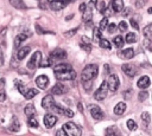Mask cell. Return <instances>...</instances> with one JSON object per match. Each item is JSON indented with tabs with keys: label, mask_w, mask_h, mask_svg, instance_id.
<instances>
[{
	"label": "cell",
	"mask_w": 152,
	"mask_h": 136,
	"mask_svg": "<svg viewBox=\"0 0 152 136\" xmlns=\"http://www.w3.org/2000/svg\"><path fill=\"white\" fill-rule=\"evenodd\" d=\"M51 92H52L53 95H57V96L64 95L65 92H68V88H66L65 85H63L62 83H57V84H55V85L52 86Z\"/></svg>",
	"instance_id": "7c38bea8"
},
{
	"label": "cell",
	"mask_w": 152,
	"mask_h": 136,
	"mask_svg": "<svg viewBox=\"0 0 152 136\" xmlns=\"http://www.w3.org/2000/svg\"><path fill=\"white\" fill-rule=\"evenodd\" d=\"M6 99V92L4 89H0V102H4Z\"/></svg>",
	"instance_id": "681fc988"
},
{
	"label": "cell",
	"mask_w": 152,
	"mask_h": 136,
	"mask_svg": "<svg viewBox=\"0 0 152 136\" xmlns=\"http://www.w3.org/2000/svg\"><path fill=\"white\" fill-rule=\"evenodd\" d=\"M113 41H114V45H115L116 47H119V48H120V47H122V46H124V43H125L121 35H118V37H115Z\"/></svg>",
	"instance_id": "1f68e13d"
},
{
	"label": "cell",
	"mask_w": 152,
	"mask_h": 136,
	"mask_svg": "<svg viewBox=\"0 0 152 136\" xmlns=\"http://www.w3.org/2000/svg\"><path fill=\"white\" fill-rule=\"evenodd\" d=\"M63 115H64V116H66V117H72V116H74V112H72L70 109L64 108V110H63Z\"/></svg>",
	"instance_id": "f6af8a7d"
},
{
	"label": "cell",
	"mask_w": 152,
	"mask_h": 136,
	"mask_svg": "<svg viewBox=\"0 0 152 136\" xmlns=\"http://www.w3.org/2000/svg\"><path fill=\"white\" fill-rule=\"evenodd\" d=\"M36 31H37V33H39V34H44V33H51V34H53V32H50V31H45V30H43L38 24L36 25Z\"/></svg>",
	"instance_id": "60d3db41"
},
{
	"label": "cell",
	"mask_w": 152,
	"mask_h": 136,
	"mask_svg": "<svg viewBox=\"0 0 152 136\" xmlns=\"http://www.w3.org/2000/svg\"><path fill=\"white\" fill-rule=\"evenodd\" d=\"M90 4H91L93 6H96V4H97V0H90Z\"/></svg>",
	"instance_id": "6f0895ef"
},
{
	"label": "cell",
	"mask_w": 152,
	"mask_h": 136,
	"mask_svg": "<svg viewBox=\"0 0 152 136\" xmlns=\"http://www.w3.org/2000/svg\"><path fill=\"white\" fill-rule=\"evenodd\" d=\"M78 110L80 111H83V108H82V104L81 103H78Z\"/></svg>",
	"instance_id": "94428289"
},
{
	"label": "cell",
	"mask_w": 152,
	"mask_h": 136,
	"mask_svg": "<svg viewBox=\"0 0 152 136\" xmlns=\"http://www.w3.org/2000/svg\"><path fill=\"white\" fill-rule=\"evenodd\" d=\"M141 121L144 122V125H145V127H147V125L150 124V122H151V116H150V114H148L147 111H144V112L141 114Z\"/></svg>",
	"instance_id": "f546056e"
},
{
	"label": "cell",
	"mask_w": 152,
	"mask_h": 136,
	"mask_svg": "<svg viewBox=\"0 0 152 136\" xmlns=\"http://www.w3.org/2000/svg\"><path fill=\"white\" fill-rule=\"evenodd\" d=\"M68 4H69L68 0H53L50 2V7L52 11H59L63 9Z\"/></svg>",
	"instance_id": "30bf717a"
},
{
	"label": "cell",
	"mask_w": 152,
	"mask_h": 136,
	"mask_svg": "<svg viewBox=\"0 0 152 136\" xmlns=\"http://www.w3.org/2000/svg\"><path fill=\"white\" fill-rule=\"evenodd\" d=\"M69 69H72L70 64H66V63H62V64H57V65L53 67V72L64 71V70H69Z\"/></svg>",
	"instance_id": "cb8c5ba5"
},
{
	"label": "cell",
	"mask_w": 152,
	"mask_h": 136,
	"mask_svg": "<svg viewBox=\"0 0 152 136\" xmlns=\"http://www.w3.org/2000/svg\"><path fill=\"white\" fill-rule=\"evenodd\" d=\"M135 40H137V35H135L134 32H128V33L126 34V38H125V41H126V43L132 44V43H134Z\"/></svg>",
	"instance_id": "f1b7e54d"
},
{
	"label": "cell",
	"mask_w": 152,
	"mask_h": 136,
	"mask_svg": "<svg viewBox=\"0 0 152 136\" xmlns=\"http://www.w3.org/2000/svg\"><path fill=\"white\" fill-rule=\"evenodd\" d=\"M4 64V52H2V50H1V47H0V66Z\"/></svg>",
	"instance_id": "816d5d0a"
},
{
	"label": "cell",
	"mask_w": 152,
	"mask_h": 136,
	"mask_svg": "<svg viewBox=\"0 0 152 136\" xmlns=\"http://www.w3.org/2000/svg\"><path fill=\"white\" fill-rule=\"evenodd\" d=\"M147 2V0H137L135 1V7L137 8H141L145 6V4Z\"/></svg>",
	"instance_id": "7bdbcfd3"
},
{
	"label": "cell",
	"mask_w": 152,
	"mask_h": 136,
	"mask_svg": "<svg viewBox=\"0 0 152 136\" xmlns=\"http://www.w3.org/2000/svg\"><path fill=\"white\" fill-rule=\"evenodd\" d=\"M126 104L124 102H119L115 106H114V114L115 115H122L125 111H126Z\"/></svg>",
	"instance_id": "d6986e66"
},
{
	"label": "cell",
	"mask_w": 152,
	"mask_h": 136,
	"mask_svg": "<svg viewBox=\"0 0 152 136\" xmlns=\"http://www.w3.org/2000/svg\"><path fill=\"white\" fill-rule=\"evenodd\" d=\"M91 17H93V12H91V8H88V7H86V9L83 11V20L84 21H89V20H91Z\"/></svg>",
	"instance_id": "484cf974"
},
{
	"label": "cell",
	"mask_w": 152,
	"mask_h": 136,
	"mask_svg": "<svg viewBox=\"0 0 152 136\" xmlns=\"http://www.w3.org/2000/svg\"><path fill=\"white\" fill-rule=\"evenodd\" d=\"M40 61H42V52H40V51H36V52L31 56L30 60L27 61V67H28L30 70H33V69H36L37 66H39Z\"/></svg>",
	"instance_id": "277c9868"
},
{
	"label": "cell",
	"mask_w": 152,
	"mask_h": 136,
	"mask_svg": "<svg viewBox=\"0 0 152 136\" xmlns=\"http://www.w3.org/2000/svg\"><path fill=\"white\" fill-rule=\"evenodd\" d=\"M129 22H131V26H132L134 30H137V31L139 30V25H138V22H137L134 19H131V20H129Z\"/></svg>",
	"instance_id": "7dc6e473"
},
{
	"label": "cell",
	"mask_w": 152,
	"mask_h": 136,
	"mask_svg": "<svg viewBox=\"0 0 152 136\" xmlns=\"http://www.w3.org/2000/svg\"><path fill=\"white\" fill-rule=\"evenodd\" d=\"M48 1H49V2H51V1H53V0H48Z\"/></svg>",
	"instance_id": "6125c7cd"
},
{
	"label": "cell",
	"mask_w": 152,
	"mask_h": 136,
	"mask_svg": "<svg viewBox=\"0 0 152 136\" xmlns=\"http://www.w3.org/2000/svg\"><path fill=\"white\" fill-rule=\"evenodd\" d=\"M86 7H87V5H86V4H81V5H80V7H78L80 12H83V11L86 9Z\"/></svg>",
	"instance_id": "db71d44e"
},
{
	"label": "cell",
	"mask_w": 152,
	"mask_h": 136,
	"mask_svg": "<svg viewBox=\"0 0 152 136\" xmlns=\"http://www.w3.org/2000/svg\"><path fill=\"white\" fill-rule=\"evenodd\" d=\"M107 28H108V33H113L115 30H116V25L115 24H108V26H107Z\"/></svg>",
	"instance_id": "bcb514c9"
},
{
	"label": "cell",
	"mask_w": 152,
	"mask_h": 136,
	"mask_svg": "<svg viewBox=\"0 0 152 136\" xmlns=\"http://www.w3.org/2000/svg\"><path fill=\"white\" fill-rule=\"evenodd\" d=\"M107 26H108V19H107V18H103V19L100 21V30H101V31H104V30L107 28Z\"/></svg>",
	"instance_id": "8d00e7d4"
},
{
	"label": "cell",
	"mask_w": 152,
	"mask_h": 136,
	"mask_svg": "<svg viewBox=\"0 0 152 136\" xmlns=\"http://www.w3.org/2000/svg\"><path fill=\"white\" fill-rule=\"evenodd\" d=\"M121 11H122V14H124L125 17H127V15L129 14V11H131V8H128V7H127V8H125V9L122 8Z\"/></svg>",
	"instance_id": "f907efd6"
},
{
	"label": "cell",
	"mask_w": 152,
	"mask_h": 136,
	"mask_svg": "<svg viewBox=\"0 0 152 136\" xmlns=\"http://www.w3.org/2000/svg\"><path fill=\"white\" fill-rule=\"evenodd\" d=\"M49 82H50L49 77L45 76V75H40V76H38L36 78V84H37V86L39 89H46L48 85H49Z\"/></svg>",
	"instance_id": "8fae6325"
},
{
	"label": "cell",
	"mask_w": 152,
	"mask_h": 136,
	"mask_svg": "<svg viewBox=\"0 0 152 136\" xmlns=\"http://www.w3.org/2000/svg\"><path fill=\"white\" fill-rule=\"evenodd\" d=\"M10 4L17 9H26V5L23 0H10Z\"/></svg>",
	"instance_id": "44dd1931"
},
{
	"label": "cell",
	"mask_w": 152,
	"mask_h": 136,
	"mask_svg": "<svg viewBox=\"0 0 152 136\" xmlns=\"http://www.w3.org/2000/svg\"><path fill=\"white\" fill-rule=\"evenodd\" d=\"M30 51H31V48H30V46H24V47H21V48H19L18 50V52H17V59L20 61V60H23L28 53H30Z\"/></svg>",
	"instance_id": "e0dca14e"
},
{
	"label": "cell",
	"mask_w": 152,
	"mask_h": 136,
	"mask_svg": "<svg viewBox=\"0 0 152 136\" xmlns=\"http://www.w3.org/2000/svg\"><path fill=\"white\" fill-rule=\"evenodd\" d=\"M119 56H120L121 58L131 59V58H133V56H134V50H133V48H131V47H128V48L124 50L122 52H120V53H119Z\"/></svg>",
	"instance_id": "ffe728a7"
},
{
	"label": "cell",
	"mask_w": 152,
	"mask_h": 136,
	"mask_svg": "<svg viewBox=\"0 0 152 136\" xmlns=\"http://www.w3.org/2000/svg\"><path fill=\"white\" fill-rule=\"evenodd\" d=\"M115 132H116V130H115L114 127H110V128H108V129L106 130V134H107V135H114Z\"/></svg>",
	"instance_id": "c3c4849f"
},
{
	"label": "cell",
	"mask_w": 152,
	"mask_h": 136,
	"mask_svg": "<svg viewBox=\"0 0 152 136\" xmlns=\"http://www.w3.org/2000/svg\"><path fill=\"white\" fill-rule=\"evenodd\" d=\"M57 122V117L53 114H46L44 116V124L46 128H52Z\"/></svg>",
	"instance_id": "4fadbf2b"
},
{
	"label": "cell",
	"mask_w": 152,
	"mask_h": 136,
	"mask_svg": "<svg viewBox=\"0 0 152 136\" xmlns=\"http://www.w3.org/2000/svg\"><path fill=\"white\" fill-rule=\"evenodd\" d=\"M127 128H128L129 130H135V129L138 128L137 122L133 121V119H128V121H127Z\"/></svg>",
	"instance_id": "d590c367"
},
{
	"label": "cell",
	"mask_w": 152,
	"mask_h": 136,
	"mask_svg": "<svg viewBox=\"0 0 152 136\" xmlns=\"http://www.w3.org/2000/svg\"><path fill=\"white\" fill-rule=\"evenodd\" d=\"M121 70H122L128 77H134V76H137V73H138V70H137V67H135L133 64H124V65L121 66Z\"/></svg>",
	"instance_id": "9c48e42d"
},
{
	"label": "cell",
	"mask_w": 152,
	"mask_h": 136,
	"mask_svg": "<svg viewBox=\"0 0 152 136\" xmlns=\"http://www.w3.org/2000/svg\"><path fill=\"white\" fill-rule=\"evenodd\" d=\"M147 97H148V93H147L146 91H140V92H139V95H138V98H139V101H140V102H144Z\"/></svg>",
	"instance_id": "f35d334b"
},
{
	"label": "cell",
	"mask_w": 152,
	"mask_h": 136,
	"mask_svg": "<svg viewBox=\"0 0 152 136\" xmlns=\"http://www.w3.org/2000/svg\"><path fill=\"white\" fill-rule=\"evenodd\" d=\"M27 124H28V127H31V128H38V127H39L38 119H37L36 117H33V116H30V117H28Z\"/></svg>",
	"instance_id": "4dcf8cb0"
},
{
	"label": "cell",
	"mask_w": 152,
	"mask_h": 136,
	"mask_svg": "<svg viewBox=\"0 0 152 136\" xmlns=\"http://www.w3.org/2000/svg\"><path fill=\"white\" fill-rule=\"evenodd\" d=\"M99 43V45H100V47H102V48H106V50H110V43L107 40V39H104V38H100V40L97 41Z\"/></svg>",
	"instance_id": "4316f807"
},
{
	"label": "cell",
	"mask_w": 152,
	"mask_h": 136,
	"mask_svg": "<svg viewBox=\"0 0 152 136\" xmlns=\"http://www.w3.org/2000/svg\"><path fill=\"white\" fill-rule=\"evenodd\" d=\"M36 95H38V90H37V89H33V88L26 89V91H25V93H24V96H25L26 99H31V98H33Z\"/></svg>",
	"instance_id": "7402d4cb"
},
{
	"label": "cell",
	"mask_w": 152,
	"mask_h": 136,
	"mask_svg": "<svg viewBox=\"0 0 152 136\" xmlns=\"http://www.w3.org/2000/svg\"><path fill=\"white\" fill-rule=\"evenodd\" d=\"M81 39H82V41H83V43H87V44H90V39H89L88 37H86V35H83V37H82Z\"/></svg>",
	"instance_id": "f5cc1de1"
},
{
	"label": "cell",
	"mask_w": 152,
	"mask_h": 136,
	"mask_svg": "<svg viewBox=\"0 0 152 136\" xmlns=\"http://www.w3.org/2000/svg\"><path fill=\"white\" fill-rule=\"evenodd\" d=\"M97 72H99V66L96 64H88L83 67L81 78L83 82H89L97 76Z\"/></svg>",
	"instance_id": "6da1fadb"
},
{
	"label": "cell",
	"mask_w": 152,
	"mask_h": 136,
	"mask_svg": "<svg viewBox=\"0 0 152 136\" xmlns=\"http://www.w3.org/2000/svg\"><path fill=\"white\" fill-rule=\"evenodd\" d=\"M150 84H151V80H150V77L148 76H142L137 82V85L140 89H146V88L150 86Z\"/></svg>",
	"instance_id": "2e32d148"
},
{
	"label": "cell",
	"mask_w": 152,
	"mask_h": 136,
	"mask_svg": "<svg viewBox=\"0 0 152 136\" xmlns=\"http://www.w3.org/2000/svg\"><path fill=\"white\" fill-rule=\"evenodd\" d=\"M89 111H90V115L96 121H100L103 118V112L101 110V108L99 105H94V104H90L89 105Z\"/></svg>",
	"instance_id": "52a82bcc"
},
{
	"label": "cell",
	"mask_w": 152,
	"mask_h": 136,
	"mask_svg": "<svg viewBox=\"0 0 152 136\" xmlns=\"http://www.w3.org/2000/svg\"><path fill=\"white\" fill-rule=\"evenodd\" d=\"M55 77L58 80H72L76 78V72L72 69L69 70H64V71H58V72H53Z\"/></svg>",
	"instance_id": "3957f363"
},
{
	"label": "cell",
	"mask_w": 152,
	"mask_h": 136,
	"mask_svg": "<svg viewBox=\"0 0 152 136\" xmlns=\"http://www.w3.org/2000/svg\"><path fill=\"white\" fill-rule=\"evenodd\" d=\"M80 46H81V47H82L84 51H87V52H90V50H91L90 44H87V43H83V41L80 44Z\"/></svg>",
	"instance_id": "b9f144b4"
},
{
	"label": "cell",
	"mask_w": 152,
	"mask_h": 136,
	"mask_svg": "<svg viewBox=\"0 0 152 136\" xmlns=\"http://www.w3.org/2000/svg\"><path fill=\"white\" fill-rule=\"evenodd\" d=\"M24 112H25V115L26 116H34L36 115V108H34V105L33 104H27L26 106H25V109H24Z\"/></svg>",
	"instance_id": "603a6c76"
},
{
	"label": "cell",
	"mask_w": 152,
	"mask_h": 136,
	"mask_svg": "<svg viewBox=\"0 0 152 136\" xmlns=\"http://www.w3.org/2000/svg\"><path fill=\"white\" fill-rule=\"evenodd\" d=\"M110 6L114 12H121L124 8V1L122 0H110Z\"/></svg>",
	"instance_id": "ac0fdd59"
},
{
	"label": "cell",
	"mask_w": 152,
	"mask_h": 136,
	"mask_svg": "<svg viewBox=\"0 0 152 136\" xmlns=\"http://www.w3.org/2000/svg\"><path fill=\"white\" fill-rule=\"evenodd\" d=\"M65 58H66V52L62 48H55L50 54V59H65Z\"/></svg>",
	"instance_id": "5bb4252c"
},
{
	"label": "cell",
	"mask_w": 152,
	"mask_h": 136,
	"mask_svg": "<svg viewBox=\"0 0 152 136\" xmlns=\"http://www.w3.org/2000/svg\"><path fill=\"white\" fill-rule=\"evenodd\" d=\"M119 30H120L121 32L126 31V30H127V22H126V21H120V22H119Z\"/></svg>",
	"instance_id": "ee69618b"
},
{
	"label": "cell",
	"mask_w": 152,
	"mask_h": 136,
	"mask_svg": "<svg viewBox=\"0 0 152 136\" xmlns=\"http://www.w3.org/2000/svg\"><path fill=\"white\" fill-rule=\"evenodd\" d=\"M11 131H14V132H17V131H19V129H20V123H19V121L17 119V118H14L13 119V122L11 123V125H10V128H8Z\"/></svg>",
	"instance_id": "83f0119b"
},
{
	"label": "cell",
	"mask_w": 152,
	"mask_h": 136,
	"mask_svg": "<svg viewBox=\"0 0 152 136\" xmlns=\"http://www.w3.org/2000/svg\"><path fill=\"white\" fill-rule=\"evenodd\" d=\"M31 32L30 31H24V32H21L20 34H18L15 38H14V47L15 48H18L19 47V45L24 41V40H26L28 37H31Z\"/></svg>",
	"instance_id": "ba28073f"
},
{
	"label": "cell",
	"mask_w": 152,
	"mask_h": 136,
	"mask_svg": "<svg viewBox=\"0 0 152 136\" xmlns=\"http://www.w3.org/2000/svg\"><path fill=\"white\" fill-rule=\"evenodd\" d=\"M144 46H145L148 51H152V41H151V39L145 38V40H144Z\"/></svg>",
	"instance_id": "ab89813d"
},
{
	"label": "cell",
	"mask_w": 152,
	"mask_h": 136,
	"mask_svg": "<svg viewBox=\"0 0 152 136\" xmlns=\"http://www.w3.org/2000/svg\"><path fill=\"white\" fill-rule=\"evenodd\" d=\"M96 6H97V8H99L100 13L104 14V11H106V2H104V1H101L100 4H96Z\"/></svg>",
	"instance_id": "74e56055"
},
{
	"label": "cell",
	"mask_w": 152,
	"mask_h": 136,
	"mask_svg": "<svg viewBox=\"0 0 152 136\" xmlns=\"http://www.w3.org/2000/svg\"><path fill=\"white\" fill-rule=\"evenodd\" d=\"M15 85H17V89H18V91H19L21 95H24L27 88H26V86H25V85H24L21 82H19V83H18V80H15Z\"/></svg>",
	"instance_id": "836d02e7"
},
{
	"label": "cell",
	"mask_w": 152,
	"mask_h": 136,
	"mask_svg": "<svg viewBox=\"0 0 152 136\" xmlns=\"http://www.w3.org/2000/svg\"><path fill=\"white\" fill-rule=\"evenodd\" d=\"M119 84H120V82H119V77L115 75V73H113V75H110L109 77H108V79H107V88H108V90H110V91H116L118 90V88H119Z\"/></svg>",
	"instance_id": "8992f818"
},
{
	"label": "cell",
	"mask_w": 152,
	"mask_h": 136,
	"mask_svg": "<svg viewBox=\"0 0 152 136\" xmlns=\"http://www.w3.org/2000/svg\"><path fill=\"white\" fill-rule=\"evenodd\" d=\"M77 30H78V27H75V28H71V30H69V31H66V32H64V37L65 38H71L72 35H75L76 34V32H77Z\"/></svg>",
	"instance_id": "e575fe53"
},
{
	"label": "cell",
	"mask_w": 152,
	"mask_h": 136,
	"mask_svg": "<svg viewBox=\"0 0 152 136\" xmlns=\"http://www.w3.org/2000/svg\"><path fill=\"white\" fill-rule=\"evenodd\" d=\"M66 135L69 136H80L81 135V129L80 127L74 123V122H66L63 124V128H62Z\"/></svg>",
	"instance_id": "7a4b0ae2"
},
{
	"label": "cell",
	"mask_w": 152,
	"mask_h": 136,
	"mask_svg": "<svg viewBox=\"0 0 152 136\" xmlns=\"http://www.w3.org/2000/svg\"><path fill=\"white\" fill-rule=\"evenodd\" d=\"M107 92H108V88H107V82H102L101 85L99 86V89L94 92V98L97 99V101H102L106 98L107 96Z\"/></svg>",
	"instance_id": "5b68a950"
},
{
	"label": "cell",
	"mask_w": 152,
	"mask_h": 136,
	"mask_svg": "<svg viewBox=\"0 0 152 136\" xmlns=\"http://www.w3.org/2000/svg\"><path fill=\"white\" fill-rule=\"evenodd\" d=\"M56 135H62V136H66V134H65V131L62 129V130H58L57 132H56Z\"/></svg>",
	"instance_id": "11a10c76"
},
{
	"label": "cell",
	"mask_w": 152,
	"mask_h": 136,
	"mask_svg": "<svg viewBox=\"0 0 152 136\" xmlns=\"http://www.w3.org/2000/svg\"><path fill=\"white\" fill-rule=\"evenodd\" d=\"M93 32H94V33H93V38H94V40H95V41H99V40H100V38H101V34H102L101 30H100V28H97V27H95Z\"/></svg>",
	"instance_id": "d6a6232c"
},
{
	"label": "cell",
	"mask_w": 152,
	"mask_h": 136,
	"mask_svg": "<svg viewBox=\"0 0 152 136\" xmlns=\"http://www.w3.org/2000/svg\"><path fill=\"white\" fill-rule=\"evenodd\" d=\"M53 103H55V99H53V97L51 96V95H46L43 99H42V108H44V109H50L52 105H53Z\"/></svg>",
	"instance_id": "9a60e30c"
},
{
	"label": "cell",
	"mask_w": 152,
	"mask_h": 136,
	"mask_svg": "<svg viewBox=\"0 0 152 136\" xmlns=\"http://www.w3.org/2000/svg\"><path fill=\"white\" fill-rule=\"evenodd\" d=\"M39 7H40V8H46V6L44 5V2H40V4H39Z\"/></svg>",
	"instance_id": "680465c9"
},
{
	"label": "cell",
	"mask_w": 152,
	"mask_h": 136,
	"mask_svg": "<svg viewBox=\"0 0 152 136\" xmlns=\"http://www.w3.org/2000/svg\"><path fill=\"white\" fill-rule=\"evenodd\" d=\"M104 71H106V72H109V66H108L107 64L104 65Z\"/></svg>",
	"instance_id": "91938a15"
},
{
	"label": "cell",
	"mask_w": 152,
	"mask_h": 136,
	"mask_svg": "<svg viewBox=\"0 0 152 136\" xmlns=\"http://www.w3.org/2000/svg\"><path fill=\"white\" fill-rule=\"evenodd\" d=\"M142 34H144L145 38L152 40V24H148V25L142 30Z\"/></svg>",
	"instance_id": "d4e9b609"
},
{
	"label": "cell",
	"mask_w": 152,
	"mask_h": 136,
	"mask_svg": "<svg viewBox=\"0 0 152 136\" xmlns=\"http://www.w3.org/2000/svg\"><path fill=\"white\" fill-rule=\"evenodd\" d=\"M129 95H131V90H128L127 92H124V96L126 97V99H129V97H131Z\"/></svg>",
	"instance_id": "9f6ffc18"
}]
</instances>
